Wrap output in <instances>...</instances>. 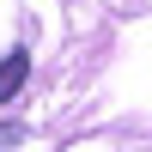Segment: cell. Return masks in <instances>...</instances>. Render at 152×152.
<instances>
[{
	"mask_svg": "<svg viewBox=\"0 0 152 152\" xmlns=\"http://www.w3.org/2000/svg\"><path fill=\"white\" fill-rule=\"evenodd\" d=\"M24 73H31V49H12V55L0 61V104H12V97L24 91Z\"/></svg>",
	"mask_w": 152,
	"mask_h": 152,
	"instance_id": "cell-1",
	"label": "cell"
}]
</instances>
